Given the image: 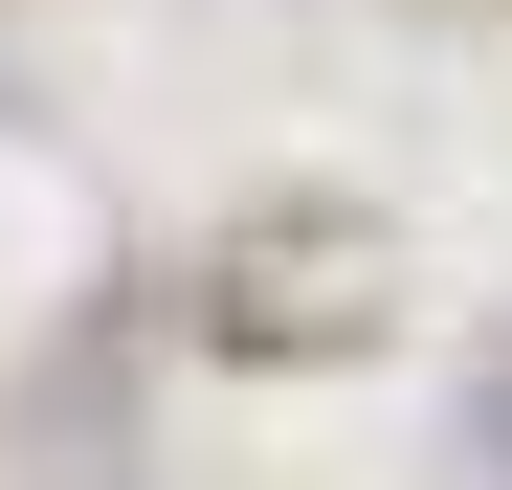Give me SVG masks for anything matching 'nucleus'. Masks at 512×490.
I'll return each instance as SVG.
<instances>
[{
  "label": "nucleus",
  "mask_w": 512,
  "mask_h": 490,
  "mask_svg": "<svg viewBox=\"0 0 512 490\" xmlns=\"http://www.w3.org/2000/svg\"><path fill=\"white\" fill-rule=\"evenodd\" d=\"M357 268H379V223H312V245H290V223H245V245H223V335H245V357H290V335H312V357H334V335H379V290H357Z\"/></svg>",
  "instance_id": "nucleus-1"
}]
</instances>
